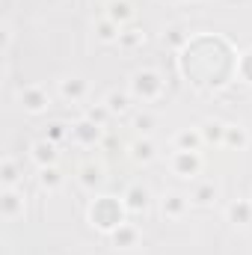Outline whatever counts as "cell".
<instances>
[{"mask_svg":"<svg viewBox=\"0 0 252 255\" xmlns=\"http://www.w3.org/2000/svg\"><path fill=\"white\" fill-rule=\"evenodd\" d=\"M122 208H125V202L98 199V202L92 205V223L101 226V229H119V226H122Z\"/></svg>","mask_w":252,"mask_h":255,"instance_id":"1","label":"cell"},{"mask_svg":"<svg viewBox=\"0 0 252 255\" xmlns=\"http://www.w3.org/2000/svg\"><path fill=\"white\" fill-rule=\"evenodd\" d=\"M133 92L139 95V98H154L157 92H160V77L154 74V71H139L136 77H133Z\"/></svg>","mask_w":252,"mask_h":255,"instance_id":"2","label":"cell"},{"mask_svg":"<svg viewBox=\"0 0 252 255\" xmlns=\"http://www.w3.org/2000/svg\"><path fill=\"white\" fill-rule=\"evenodd\" d=\"M3 217L6 220L24 217V196L15 190V187H6V193H3Z\"/></svg>","mask_w":252,"mask_h":255,"instance_id":"3","label":"cell"},{"mask_svg":"<svg viewBox=\"0 0 252 255\" xmlns=\"http://www.w3.org/2000/svg\"><path fill=\"white\" fill-rule=\"evenodd\" d=\"M21 101H24V107H27L30 113H39V110L48 107V95H45V89H39V86L21 89Z\"/></svg>","mask_w":252,"mask_h":255,"instance_id":"4","label":"cell"},{"mask_svg":"<svg viewBox=\"0 0 252 255\" xmlns=\"http://www.w3.org/2000/svg\"><path fill=\"white\" fill-rule=\"evenodd\" d=\"M196 169H199V157H196V151H178V154H175V175H181V178H193Z\"/></svg>","mask_w":252,"mask_h":255,"instance_id":"5","label":"cell"},{"mask_svg":"<svg viewBox=\"0 0 252 255\" xmlns=\"http://www.w3.org/2000/svg\"><path fill=\"white\" fill-rule=\"evenodd\" d=\"M33 160L39 163V169H45V166H54V160H57V151H54V145H51L48 139L36 142V145H33Z\"/></svg>","mask_w":252,"mask_h":255,"instance_id":"6","label":"cell"},{"mask_svg":"<svg viewBox=\"0 0 252 255\" xmlns=\"http://www.w3.org/2000/svg\"><path fill=\"white\" fill-rule=\"evenodd\" d=\"M0 178H3V187H15L18 184V166H15V160L12 157H6L3 160V169H0Z\"/></svg>","mask_w":252,"mask_h":255,"instance_id":"7","label":"cell"},{"mask_svg":"<svg viewBox=\"0 0 252 255\" xmlns=\"http://www.w3.org/2000/svg\"><path fill=\"white\" fill-rule=\"evenodd\" d=\"M60 92H63L65 98H71V101H77V98H80V95L86 92V83H83V80H77V77H74V80H63V86H60Z\"/></svg>","mask_w":252,"mask_h":255,"instance_id":"8","label":"cell"},{"mask_svg":"<svg viewBox=\"0 0 252 255\" xmlns=\"http://www.w3.org/2000/svg\"><path fill=\"white\" fill-rule=\"evenodd\" d=\"M184 196H178V193H169L166 199H163V214H169V217H178L181 211H184Z\"/></svg>","mask_w":252,"mask_h":255,"instance_id":"9","label":"cell"},{"mask_svg":"<svg viewBox=\"0 0 252 255\" xmlns=\"http://www.w3.org/2000/svg\"><path fill=\"white\" fill-rule=\"evenodd\" d=\"M74 133H77V136H80L83 142H95V139L101 136L98 125H95V122H89V119H86V122H80V125L74 128Z\"/></svg>","mask_w":252,"mask_h":255,"instance_id":"10","label":"cell"},{"mask_svg":"<svg viewBox=\"0 0 252 255\" xmlns=\"http://www.w3.org/2000/svg\"><path fill=\"white\" fill-rule=\"evenodd\" d=\"M39 181H42V187H45V190H57L63 178H60V172H57L54 166H45V169L39 172Z\"/></svg>","mask_w":252,"mask_h":255,"instance_id":"11","label":"cell"},{"mask_svg":"<svg viewBox=\"0 0 252 255\" xmlns=\"http://www.w3.org/2000/svg\"><path fill=\"white\" fill-rule=\"evenodd\" d=\"M133 157H136V160H142V163L154 160V145H151L148 139H139V142H133Z\"/></svg>","mask_w":252,"mask_h":255,"instance_id":"12","label":"cell"},{"mask_svg":"<svg viewBox=\"0 0 252 255\" xmlns=\"http://www.w3.org/2000/svg\"><path fill=\"white\" fill-rule=\"evenodd\" d=\"M130 15H133V12H130V6H127L125 0H113V3H110V21H119V24H122Z\"/></svg>","mask_w":252,"mask_h":255,"instance_id":"13","label":"cell"},{"mask_svg":"<svg viewBox=\"0 0 252 255\" xmlns=\"http://www.w3.org/2000/svg\"><path fill=\"white\" fill-rule=\"evenodd\" d=\"M229 220L232 223H250V202H238L229 208Z\"/></svg>","mask_w":252,"mask_h":255,"instance_id":"14","label":"cell"},{"mask_svg":"<svg viewBox=\"0 0 252 255\" xmlns=\"http://www.w3.org/2000/svg\"><path fill=\"white\" fill-rule=\"evenodd\" d=\"M145 199H148V193L142 190V187H133V190L127 193L125 208H130V211H139V208H145Z\"/></svg>","mask_w":252,"mask_h":255,"instance_id":"15","label":"cell"},{"mask_svg":"<svg viewBox=\"0 0 252 255\" xmlns=\"http://www.w3.org/2000/svg\"><path fill=\"white\" fill-rule=\"evenodd\" d=\"M113 241H116V247H133V241H136V232H133L130 226H125V223H122V226L116 229V238H113Z\"/></svg>","mask_w":252,"mask_h":255,"instance_id":"16","label":"cell"},{"mask_svg":"<svg viewBox=\"0 0 252 255\" xmlns=\"http://www.w3.org/2000/svg\"><path fill=\"white\" fill-rule=\"evenodd\" d=\"M107 110H110V113H125L127 110V95L110 92V95H107Z\"/></svg>","mask_w":252,"mask_h":255,"instance_id":"17","label":"cell"},{"mask_svg":"<svg viewBox=\"0 0 252 255\" xmlns=\"http://www.w3.org/2000/svg\"><path fill=\"white\" fill-rule=\"evenodd\" d=\"M196 145H199V136L196 133H178V151H196Z\"/></svg>","mask_w":252,"mask_h":255,"instance_id":"18","label":"cell"},{"mask_svg":"<svg viewBox=\"0 0 252 255\" xmlns=\"http://www.w3.org/2000/svg\"><path fill=\"white\" fill-rule=\"evenodd\" d=\"M214 196H217V187H214V184H205V187H199V190L193 193V199H196L199 205H208Z\"/></svg>","mask_w":252,"mask_h":255,"instance_id":"19","label":"cell"},{"mask_svg":"<svg viewBox=\"0 0 252 255\" xmlns=\"http://www.w3.org/2000/svg\"><path fill=\"white\" fill-rule=\"evenodd\" d=\"M80 181H83L86 187L98 184V181H101V169H98V166H86V169H83V178H80Z\"/></svg>","mask_w":252,"mask_h":255,"instance_id":"20","label":"cell"},{"mask_svg":"<svg viewBox=\"0 0 252 255\" xmlns=\"http://www.w3.org/2000/svg\"><path fill=\"white\" fill-rule=\"evenodd\" d=\"M98 36H101L104 42H113V39H116V27H113L110 21H101V24H98Z\"/></svg>","mask_w":252,"mask_h":255,"instance_id":"21","label":"cell"},{"mask_svg":"<svg viewBox=\"0 0 252 255\" xmlns=\"http://www.w3.org/2000/svg\"><path fill=\"white\" fill-rule=\"evenodd\" d=\"M226 136H229L232 145H247V133H244L241 128H238V130H235V128H226Z\"/></svg>","mask_w":252,"mask_h":255,"instance_id":"22","label":"cell"},{"mask_svg":"<svg viewBox=\"0 0 252 255\" xmlns=\"http://www.w3.org/2000/svg\"><path fill=\"white\" fill-rule=\"evenodd\" d=\"M205 128H208V130H205V136H208V139H220V136H223V125H220V122L205 125Z\"/></svg>","mask_w":252,"mask_h":255,"instance_id":"23","label":"cell"},{"mask_svg":"<svg viewBox=\"0 0 252 255\" xmlns=\"http://www.w3.org/2000/svg\"><path fill=\"white\" fill-rule=\"evenodd\" d=\"M136 128L139 130H148L151 128V116H136Z\"/></svg>","mask_w":252,"mask_h":255,"instance_id":"24","label":"cell"},{"mask_svg":"<svg viewBox=\"0 0 252 255\" xmlns=\"http://www.w3.org/2000/svg\"><path fill=\"white\" fill-rule=\"evenodd\" d=\"M51 136H54V139H60V136H63V125H54V130H51Z\"/></svg>","mask_w":252,"mask_h":255,"instance_id":"25","label":"cell"}]
</instances>
